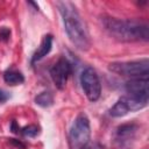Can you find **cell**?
<instances>
[{
  "instance_id": "12",
  "label": "cell",
  "mask_w": 149,
  "mask_h": 149,
  "mask_svg": "<svg viewBox=\"0 0 149 149\" xmlns=\"http://www.w3.org/2000/svg\"><path fill=\"white\" fill-rule=\"evenodd\" d=\"M35 104L41 107H50L54 104V97L50 92H47V91L41 92L40 94L36 95Z\"/></svg>"
},
{
  "instance_id": "4",
  "label": "cell",
  "mask_w": 149,
  "mask_h": 149,
  "mask_svg": "<svg viewBox=\"0 0 149 149\" xmlns=\"http://www.w3.org/2000/svg\"><path fill=\"white\" fill-rule=\"evenodd\" d=\"M90 137H91L90 120L84 113H80L74 119L70 129V142L72 148L79 149L80 147L90 142Z\"/></svg>"
},
{
  "instance_id": "14",
  "label": "cell",
  "mask_w": 149,
  "mask_h": 149,
  "mask_svg": "<svg viewBox=\"0 0 149 149\" xmlns=\"http://www.w3.org/2000/svg\"><path fill=\"white\" fill-rule=\"evenodd\" d=\"M10 36V30L7 27H1L0 28V40L2 41H7Z\"/></svg>"
},
{
  "instance_id": "6",
  "label": "cell",
  "mask_w": 149,
  "mask_h": 149,
  "mask_svg": "<svg viewBox=\"0 0 149 149\" xmlns=\"http://www.w3.org/2000/svg\"><path fill=\"white\" fill-rule=\"evenodd\" d=\"M139 126L136 123H125L119 126L113 136L114 149H130L137 133Z\"/></svg>"
},
{
  "instance_id": "7",
  "label": "cell",
  "mask_w": 149,
  "mask_h": 149,
  "mask_svg": "<svg viewBox=\"0 0 149 149\" xmlns=\"http://www.w3.org/2000/svg\"><path fill=\"white\" fill-rule=\"evenodd\" d=\"M72 72L71 64L64 57L59 58L50 69V77L58 90H63L68 83L69 76Z\"/></svg>"
},
{
  "instance_id": "15",
  "label": "cell",
  "mask_w": 149,
  "mask_h": 149,
  "mask_svg": "<svg viewBox=\"0 0 149 149\" xmlns=\"http://www.w3.org/2000/svg\"><path fill=\"white\" fill-rule=\"evenodd\" d=\"M8 99H9V93L3 90H0V104L6 102Z\"/></svg>"
},
{
  "instance_id": "1",
  "label": "cell",
  "mask_w": 149,
  "mask_h": 149,
  "mask_svg": "<svg viewBox=\"0 0 149 149\" xmlns=\"http://www.w3.org/2000/svg\"><path fill=\"white\" fill-rule=\"evenodd\" d=\"M105 30L115 40L121 42H147L149 40V27L139 20H121L112 16L101 17Z\"/></svg>"
},
{
  "instance_id": "10",
  "label": "cell",
  "mask_w": 149,
  "mask_h": 149,
  "mask_svg": "<svg viewBox=\"0 0 149 149\" xmlns=\"http://www.w3.org/2000/svg\"><path fill=\"white\" fill-rule=\"evenodd\" d=\"M129 113V109H128V106L127 104L125 102L123 98L121 97L113 106L112 108L109 109V115L113 116V118H121V116H125L126 114Z\"/></svg>"
},
{
  "instance_id": "5",
  "label": "cell",
  "mask_w": 149,
  "mask_h": 149,
  "mask_svg": "<svg viewBox=\"0 0 149 149\" xmlns=\"http://www.w3.org/2000/svg\"><path fill=\"white\" fill-rule=\"evenodd\" d=\"M80 84L85 95L90 101H97L100 98L101 84L94 69H92L91 66H87L81 71Z\"/></svg>"
},
{
  "instance_id": "8",
  "label": "cell",
  "mask_w": 149,
  "mask_h": 149,
  "mask_svg": "<svg viewBox=\"0 0 149 149\" xmlns=\"http://www.w3.org/2000/svg\"><path fill=\"white\" fill-rule=\"evenodd\" d=\"M128 95L149 98V80L148 77L130 78L125 85Z\"/></svg>"
},
{
  "instance_id": "11",
  "label": "cell",
  "mask_w": 149,
  "mask_h": 149,
  "mask_svg": "<svg viewBox=\"0 0 149 149\" xmlns=\"http://www.w3.org/2000/svg\"><path fill=\"white\" fill-rule=\"evenodd\" d=\"M3 80L9 85H19L24 81V77L20 71L10 69L3 73Z\"/></svg>"
},
{
  "instance_id": "16",
  "label": "cell",
  "mask_w": 149,
  "mask_h": 149,
  "mask_svg": "<svg viewBox=\"0 0 149 149\" xmlns=\"http://www.w3.org/2000/svg\"><path fill=\"white\" fill-rule=\"evenodd\" d=\"M79 149H102L98 143H86L85 146H83V147H80Z\"/></svg>"
},
{
  "instance_id": "9",
  "label": "cell",
  "mask_w": 149,
  "mask_h": 149,
  "mask_svg": "<svg viewBox=\"0 0 149 149\" xmlns=\"http://www.w3.org/2000/svg\"><path fill=\"white\" fill-rule=\"evenodd\" d=\"M51 48H52V36L48 34V35H45V36L43 37V40H42L40 47H38L37 50L34 52V55H33V57H31V64H34L35 62L42 59L44 56H47V55L50 52Z\"/></svg>"
},
{
  "instance_id": "2",
  "label": "cell",
  "mask_w": 149,
  "mask_h": 149,
  "mask_svg": "<svg viewBox=\"0 0 149 149\" xmlns=\"http://www.w3.org/2000/svg\"><path fill=\"white\" fill-rule=\"evenodd\" d=\"M56 5L61 13L64 29L66 31L69 40L72 42V44L77 49L81 51L88 50L91 45L90 38L87 35L85 24L79 13L77 12V8L74 7V5L70 1H58Z\"/></svg>"
},
{
  "instance_id": "3",
  "label": "cell",
  "mask_w": 149,
  "mask_h": 149,
  "mask_svg": "<svg viewBox=\"0 0 149 149\" xmlns=\"http://www.w3.org/2000/svg\"><path fill=\"white\" fill-rule=\"evenodd\" d=\"M109 70L116 74L139 78L148 77L149 73V59L142 58L139 61H128V62H114L109 64Z\"/></svg>"
},
{
  "instance_id": "13",
  "label": "cell",
  "mask_w": 149,
  "mask_h": 149,
  "mask_svg": "<svg viewBox=\"0 0 149 149\" xmlns=\"http://www.w3.org/2000/svg\"><path fill=\"white\" fill-rule=\"evenodd\" d=\"M40 133V128L36 125H29L24 128H22V134L28 137H35Z\"/></svg>"
}]
</instances>
